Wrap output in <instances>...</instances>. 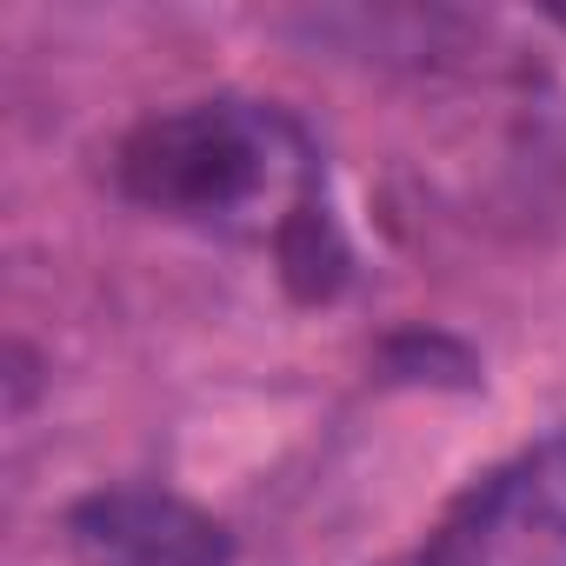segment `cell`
Segmentation results:
<instances>
[{"label": "cell", "instance_id": "obj_1", "mask_svg": "<svg viewBox=\"0 0 566 566\" xmlns=\"http://www.w3.org/2000/svg\"><path fill=\"white\" fill-rule=\"evenodd\" d=\"M120 193L174 227L273 247L321 294L340 273V233L307 127L273 101H187L140 120L120 147Z\"/></svg>", "mask_w": 566, "mask_h": 566}, {"label": "cell", "instance_id": "obj_2", "mask_svg": "<svg viewBox=\"0 0 566 566\" xmlns=\"http://www.w3.org/2000/svg\"><path fill=\"white\" fill-rule=\"evenodd\" d=\"M420 566H566V433L480 473L413 553Z\"/></svg>", "mask_w": 566, "mask_h": 566}, {"label": "cell", "instance_id": "obj_3", "mask_svg": "<svg viewBox=\"0 0 566 566\" xmlns=\"http://www.w3.org/2000/svg\"><path fill=\"white\" fill-rule=\"evenodd\" d=\"M67 539L87 566H220L227 533L174 493H94L67 513Z\"/></svg>", "mask_w": 566, "mask_h": 566}, {"label": "cell", "instance_id": "obj_4", "mask_svg": "<svg viewBox=\"0 0 566 566\" xmlns=\"http://www.w3.org/2000/svg\"><path fill=\"white\" fill-rule=\"evenodd\" d=\"M400 566H420V559H400Z\"/></svg>", "mask_w": 566, "mask_h": 566}]
</instances>
